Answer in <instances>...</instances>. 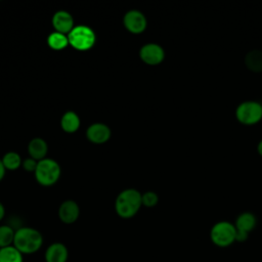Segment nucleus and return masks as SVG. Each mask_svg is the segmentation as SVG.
<instances>
[{
	"mask_svg": "<svg viewBox=\"0 0 262 262\" xmlns=\"http://www.w3.org/2000/svg\"><path fill=\"white\" fill-rule=\"evenodd\" d=\"M43 241V235L38 229L23 226L15 230L13 246L23 255H32L42 248Z\"/></svg>",
	"mask_w": 262,
	"mask_h": 262,
	"instance_id": "1",
	"label": "nucleus"
},
{
	"mask_svg": "<svg viewBox=\"0 0 262 262\" xmlns=\"http://www.w3.org/2000/svg\"><path fill=\"white\" fill-rule=\"evenodd\" d=\"M141 193L135 188H126L116 198L115 211L123 219L134 217L142 206Z\"/></svg>",
	"mask_w": 262,
	"mask_h": 262,
	"instance_id": "2",
	"label": "nucleus"
},
{
	"mask_svg": "<svg viewBox=\"0 0 262 262\" xmlns=\"http://www.w3.org/2000/svg\"><path fill=\"white\" fill-rule=\"evenodd\" d=\"M35 178L37 182L43 186H51L57 182L60 177L61 169L59 164L52 159H44L38 162Z\"/></svg>",
	"mask_w": 262,
	"mask_h": 262,
	"instance_id": "3",
	"label": "nucleus"
},
{
	"mask_svg": "<svg viewBox=\"0 0 262 262\" xmlns=\"http://www.w3.org/2000/svg\"><path fill=\"white\" fill-rule=\"evenodd\" d=\"M69 44L79 51H86L93 47L96 41L94 31L85 25L76 26L68 35Z\"/></svg>",
	"mask_w": 262,
	"mask_h": 262,
	"instance_id": "4",
	"label": "nucleus"
},
{
	"mask_svg": "<svg viewBox=\"0 0 262 262\" xmlns=\"http://www.w3.org/2000/svg\"><path fill=\"white\" fill-rule=\"evenodd\" d=\"M236 229L234 224L228 221H219L215 223L210 231L212 243L220 248H226L235 242Z\"/></svg>",
	"mask_w": 262,
	"mask_h": 262,
	"instance_id": "5",
	"label": "nucleus"
},
{
	"mask_svg": "<svg viewBox=\"0 0 262 262\" xmlns=\"http://www.w3.org/2000/svg\"><path fill=\"white\" fill-rule=\"evenodd\" d=\"M235 117L244 125H254L262 119V104L254 100L244 101L237 105Z\"/></svg>",
	"mask_w": 262,
	"mask_h": 262,
	"instance_id": "6",
	"label": "nucleus"
},
{
	"mask_svg": "<svg viewBox=\"0 0 262 262\" xmlns=\"http://www.w3.org/2000/svg\"><path fill=\"white\" fill-rule=\"evenodd\" d=\"M123 24L128 32L135 35L143 33L147 27L145 15L136 9L129 10L125 13L123 17Z\"/></svg>",
	"mask_w": 262,
	"mask_h": 262,
	"instance_id": "7",
	"label": "nucleus"
},
{
	"mask_svg": "<svg viewBox=\"0 0 262 262\" xmlns=\"http://www.w3.org/2000/svg\"><path fill=\"white\" fill-rule=\"evenodd\" d=\"M139 57L146 64L157 66L164 60L165 51L159 44L147 43L140 48Z\"/></svg>",
	"mask_w": 262,
	"mask_h": 262,
	"instance_id": "8",
	"label": "nucleus"
},
{
	"mask_svg": "<svg viewBox=\"0 0 262 262\" xmlns=\"http://www.w3.org/2000/svg\"><path fill=\"white\" fill-rule=\"evenodd\" d=\"M111 128L104 123H93L87 128L86 131L87 139L95 144L105 143L111 138Z\"/></svg>",
	"mask_w": 262,
	"mask_h": 262,
	"instance_id": "9",
	"label": "nucleus"
},
{
	"mask_svg": "<svg viewBox=\"0 0 262 262\" xmlns=\"http://www.w3.org/2000/svg\"><path fill=\"white\" fill-rule=\"evenodd\" d=\"M57 215L62 223L73 224L80 216V207L75 201L67 200L59 205Z\"/></svg>",
	"mask_w": 262,
	"mask_h": 262,
	"instance_id": "10",
	"label": "nucleus"
},
{
	"mask_svg": "<svg viewBox=\"0 0 262 262\" xmlns=\"http://www.w3.org/2000/svg\"><path fill=\"white\" fill-rule=\"evenodd\" d=\"M52 26L55 32L69 35L75 28L72 14L66 10H58L52 16Z\"/></svg>",
	"mask_w": 262,
	"mask_h": 262,
	"instance_id": "11",
	"label": "nucleus"
},
{
	"mask_svg": "<svg viewBox=\"0 0 262 262\" xmlns=\"http://www.w3.org/2000/svg\"><path fill=\"white\" fill-rule=\"evenodd\" d=\"M69 250L62 243L55 242L50 244L44 253L45 262H68Z\"/></svg>",
	"mask_w": 262,
	"mask_h": 262,
	"instance_id": "12",
	"label": "nucleus"
},
{
	"mask_svg": "<svg viewBox=\"0 0 262 262\" xmlns=\"http://www.w3.org/2000/svg\"><path fill=\"white\" fill-rule=\"evenodd\" d=\"M28 152L30 155V158L38 162L46 159V155L48 152L47 142L41 137H35L31 139L28 144Z\"/></svg>",
	"mask_w": 262,
	"mask_h": 262,
	"instance_id": "13",
	"label": "nucleus"
},
{
	"mask_svg": "<svg viewBox=\"0 0 262 262\" xmlns=\"http://www.w3.org/2000/svg\"><path fill=\"white\" fill-rule=\"evenodd\" d=\"M257 219L253 213L244 212L239 214L235 220L234 226L236 231L249 234L256 226Z\"/></svg>",
	"mask_w": 262,
	"mask_h": 262,
	"instance_id": "14",
	"label": "nucleus"
},
{
	"mask_svg": "<svg viewBox=\"0 0 262 262\" xmlns=\"http://www.w3.org/2000/svg\"><path fill=\"white\" fill-rule=\"evenodd\" d=\"M80 118L73 111L64 113L60 119V127L67 133H75L80 128Z\"/></svg>",
	"mask_w": 262,
	"mask_h": 262,
	"instance_id": "15",
	"label": "nucleus"
},
{
	"mask_svg": "<svg viewBox=\"0 0 262 262\" xmlns=\"http://www.w3.org/2000/svg\"><path fill=\"white\" fill-rule=\"evenodd\" d=\"M245 64L252 72H262V51L258 49L249 51L245 56Z\"/></svg>",
	"mask_w": 262,
	"mask_h": 262,
	"instance_id": "16",
	"label": "nucleus"
},
{
	"mask_svg": "<svg viewBox=\"0 0 262 262\" xmlns=\"http://www.w3.org/2000/svg\"><path fill=\"white\" fill-rule=\"evenodd\" d=\"M0 262H24V255L12 245L0 249Z\"/></svg>",
	"mask_w": 262,
	"mask_h": 262,
	"instance_id": "17",
	"label": "nucleus"
},
{
	"mask_svg": "<svg viewBox=\"0 0 262 262\" xmlns=\"http://www.w3.org/2000/svg\"><path fill=\"white\" fill-rule=\"evenodd\" d=\"M47 44L53 50H62L69 45L68 35L54 31L47 37Z\"/></svg>",
	"mask_w": 262,
	"mask_h": 262,
	"instance_id": "18",
	"label": "nucleus"
},
{
	"mask_svg": "<svg viewBox=\"0 0 262 262\" xmlns=\"http://www.w3.org/2000/svg\"><path fill=\"white\" fill-rule=\"evenodd\" d=\"M15 230L7 224L0 225V249L13 245Z\"/></svg>",
	"mask_w": 262,
	"mask_h": 262,
	"instance_id": "19",
	"label": "nucleus"
},
{
	"mask_svg": "<svg viewBox=\"0 0 262 262\" xmlns=\"http://www.w3.org/2000/svg\"><path fill=\"white\" fill-rule=\"evenodd\" d=\"M4 167L6 170H16L23 164L20 156L15 151H8L6 152L3 158L1 159Z\"/></svg>",
	"mask_w": 262,
	"mask_h": 262,
	"instance_id": "20",
	"label": "nucleus"
},
{
	"mask_svg": "<svg viewBox=\"0 0 262 262\" xmlns=\"http://www.w3.org/2000/svg\"><path fill=\"white\" fill-rule=\"evenodd\" d=\"M141 202H142V206L146 208H152L158 204L159 196L154 191H146L141 195Z\"/></svg>",
	"mask_w": 262,
	"mask_h": 262,
	"instance_id": "21",
	"label": "nucleus"
},
{
	"mask_svg": "<svg viewBox=\"0 0 262 262\" xmlns=\"http://www.w3.org/2000/svg\"><path fill=\"white\" fill-rule=\"evenodd\" d=\"M37 165H38V161H36V160L32 159V158L26 159V160L23 162V164H21L23 168H24L27 172H33V173H35L36 168H37Z\"/></svg>",
	"mask_w": 262,
	"mask_h": 262,
	"instance_id": "22",
	"label": "nucleus"
},
{
	"mask_svg": "<svg viewBox=\"0 0 262 262\" xmlns=\"http://www.w3.org/2000/svg\"><path fill=\"white\" fill-rule=\"evenodd\" d=\"M5 171H6V169H5L3 163H2V161H1V159H0V181L4 178V176H5Z\"/></svg>",
	"mask_w": 262,
	"mask_h": 262,
	"instance_id": "23",
	"label": "nucleus"
},
{
	"mask_svg": "<svg viewBox=\"0 0 262 262\" xmlns=\"http://www.w3.org/2000/svg\"><path fill=\"white\" fill-rule=\"evenodd\" d=\"M4 216H5V208L3 204L0 202V221L4 218Z\"/></svg>",
	"mask_w": 262,
	"mask_h": 262,
	"instance_id": "24",
	"label": "nucleus"
},
{
	"mask_svg": "<svg viewBox=\"0 0 262 262\" xmlns=\"http://www.w3.org/2000/svg\"><path fill=\"white\" fill-rule=\"evenodd\" d=\"M257 150H258L259 155L262 156V139L259 141V143H258V145H257Z\"/></svg>",
	"mask_w": 262,
	"mask_h": 262,
	"instance_id": "25",
	"label": "nucleus"
}]
</instances>
